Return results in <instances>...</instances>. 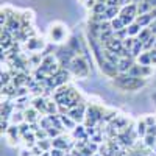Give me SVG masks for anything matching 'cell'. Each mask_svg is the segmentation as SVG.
I'll list each match as a JSON object with an SVG mask.
<instances>
[{"label": "cell", "mask_w": 156, "mask_h": 156, "mask_svg": "<svg viewBox=\"0 0 156 156\" xmlns=\"http://www.w3.org/2000/svg\"><path fill=\"white\" fill-rule=\"evenodd\" d=\"M137 30H139L137 25H131V27L128 28V33H129V34H136V33H137Z\"/></svg>", "instance_id": "obj_17"}, {"label": "cell", "mask_w": 156, "mask_h": 156, "mask_svg": "<svg viewBox=\"0 0 156 156\" xmlns=\"http://www.w3.org/2000/svg\"><path fill=\"white\" fill-rule=\"evenodd\" d=\"M148 53H150V59H151V62L156 64V50H150Z\"/></svg>", "instance_id": "obj_18"}, {"label": "cell", "mask_w": 156, "mask_h": 156, "mask_svg": "<svg viewBox=\"0 0 156 156\" xmlns=\"http://www.w3.org/2000/svg\"><path fill=\"white\" fill-rule=\"evenodd\" d=\"M50 156H64V151L61 148H53L50 153Z\"/></svg>", "instance_id": "obj_15"}, {"label": "cell", "mask_w": 156, "mask_h": 156, "mask_svg": "<svg viewBox=\"0 0 156 156\" xmlns=\"http://www.w3.org/2000/svg\"><path fill=\"white\" fill-rule=\"evenodd\" d=\"M70 70L76 75V76H86L87 75V66L83 59H73V62L70 64Z\"/></svg>", "instance_id": "obj_2"}, {"label": "cell", "mask_w": 156, "mask_h": 156, "mask_svg": "<svg viewBox=\"0 0 156 156\" xmlns=\"http://www.w3.org/2000/svg\"><path fill=\"white\" fill-rule=\"evenodd\" d=\"M41 156H48V154H41Z\"/></svg>", "instance_id": "obj_22"}, {"label": "cell", "mask_w": 156, "mask_h": 156, "mask_svg": "<svg viewBox=\"0 0 156 156\" xmlns=\"http://www.w3.org/2000/svg\"><path fill=\"white\" fill-rule=\"evenodd\" d=\"M134 66L133 61L131 59H128V58H122L119 61V64H117V69H119L120 73H125V72H129V69H131Z\"/></svg>", "instance_id": "obj_4"}, {"label": "cell", "mask_w": 156, "mask_h": 156, "mask_svg": "<svg viewBox=\"0 0 156 156\" xmlns=\"http://www.w3.org/2000/svg\"><path fill=\"white\" fill-rule=\"evenodd\" d=\"M51 144H53L55 148L66 150V147H67V140H66V139H62V137H58V139H55V140H51Z\"/></svg>", "instance_id": "obj_6"}, {"label": "cell", "mask_w": 156, "mask_h": 156, "mask_svg": "<svg viewBox=\"0 0 156 156\" xmlns=\"http://www.w3.org/2000/svg\"><path fill=\"white\" fill-rule=\"evenodd\" d=\"M131 76H136V78H142V76H147V75H150L151 73V70H150V67L148 66H137V64H134V66L129 69V72H128Z\"/></svg>", "instance_id": "obj_3"}, {"label": "cell", "mask_w": 156, "mask_h": 156, "mask_svg": "<svg viewBox=\"0 0 156 156\" xmlns=\"http://www.w3.org/2000/svg\"><path fill=\"white\" fill-rule=\"evenodd\" d=\"M59 119H61V122H62L64 125H67L69 128H73V122H72L70 119H67L66 115H59Z\"/></svg>", "instance_id": "obj_13"}, {"label": "cell", "mask_w": 156, "mask_h": 156, "mask_svg": "<svg viewBox=\"0 0 156 156\" xmlns=\"http://www.w3.org/2000/svg\"><path fill=\"white\" fill-rule=\"evenodd\" d=\"M139 62H140V66H150V64H151L150 53H144V55H140V56H139Z\"/></svg>", "instance_id": "obj_9"}, {"label": "cell", "mask_w": 156, "mask_h": 156, "mask_svg": "<svg viewBox=\"0 0 156 156\" xmlns=\"http://www.w3.org/2000/svg\"><path fill=\"white\" fill-rule=\"evenodd\" d=\"M145 123H147V126L154 125V117H147V119H145Z\"/></svg>", "instance_id": "obj_19"}, {"label": "cell", "mask_w": 156, "mask_h": 156, "mask_svg": "<svg viewBox=\"0 0 156 156\" xmlns=\"http://www.w3.org/2000/svg\"><path fill=\"white\" fill-rule=\"evenodd\" d=\"M34 108L36 109H41L42 108L45 111V101H44V98H36L34 100Z\"/></svg>", "instance_id": "obj_11"}, {"label": "cell", "mask_w": 156, "mask_h": 156, "mask_svg": "<svg viewBox=\"0 0 156 156\" xmlns=\"http://www.w3.org/2000/svg\"><path fill=\"white\" fill-rule=\"evenodd\" d=\"M83 106L80 108V109H78V108H75V109H72L70 111V119L72 120H75V122H81L83 120Z\"/></svg>", "instance_id": "obj_5"}, {"label": "cell", "mask_w": 156, "mask_h": 156, "mask_svg": "<svg viewBox=\"0 0 156 156\" xmlns=\"http://www.w3.org/2000/svg\"><path fill=\"white\" fill-rule=\"evenodd\" d=\"M145 145H147V147H156V136L147 134V136H145Z\"/></svg>", "instance_id": "obj_10"}, {"label": "cell", "mask_w": 156, "mask_h": 156, "mask_svg": "<svg viewBox=\"0 0 156 156\" xmlns=\"http://www.w3.org/2000/svg\"><path fill=\"white\" fill-rule=\"evenodd\" d=\"M37 112H36V109H27L25 111V120H28V122H34V120H37Z\"/></svg>", "instance_id": "obj_8"}, {"label": "cell", "mask_w": 156, "mask_h": 156, "mask_svg": "<svg viewBox=\"0 0 156 156\" xmlns=\"http://www.w3.org/2000/svg\"><path fill=\"white\" fill-rule=\"evenodd\" d=\"M147 123H145V120H140L139 123H137V134L139 136H142V137H145L147 136Z\"/></svg>", "instance_id": "obj_7"}, {"label": "cell", "mask_w": 156, "mask_h": 156, "mask_svg": "<svg viewBox=\"0 0 156 156\" xmlns=\"http://www.w3.org/2000/svg\"><path fill=\"white\" fill-rule=\"evenodd\" d=\"M73 136H75V137H86V136H84L83 126H76V128L73 129Z\"/></svg>", "instance_id": "obj_12"}, {"label": "cell", "mask_w": 156, "mask_h": 156, "mask_svg": "<svg viewBox=\"0 0 156 156\" xmlns=\"http://www.w3.org/2000/svg\"><path fill=\"white\" fill-rule=\"evenodd\" d=\"M114 83L122 87V89H137L144 84V81L140 80V78H136V76H131V75H122V76H117Z\"/></svg>", "instance_id": "obj_1"}, {"label": "cell", "mask_w": 156, "mask_h": 156, "mask_svg": "<svg viewBox=\"0 0 156 156\" xmlns=\"http://www.w3.org/2000/svg\"><path fill=\"white\" fill-rule=\"evenodd\" d=\"M37 145L41 147L42 150H45V148H48V145H50V140H48V139H45V142H39Z\"/></svg>", "instance_id": "obj_16"}, {"label": "cell", "mask_w": 156, "mask_h": 156, "mask_svg": "<svg viewBox=\"0 0 156 156\" xmlns=\"http://www.w3.org/2000/svg\"><path fill=\"white\" fill-rule=\"evenodd\" d=\"M115 2L117 0H109V5H115Z\"/></svg>", "instance_id": "obj_21"}, {"label": "cell", "mask_w": 156, "mask_h": 156, "mask_svg": "<svg viewBox=\"0 0 156 156\" xmlns=\"http://www.w3.org/2000/svg\"><path fill=\"white\" fill-rule=\"evenodd\" d=\"M23 119H25V117L22 115V112H16V114H12V122H16V123H17V122H22Z\"/></svg>", "instance_id": "obj_14"}, {"label": "cell", "mask_w": 156, "mask_h": 156, "mask_svg": "<svg viewBox=\"0 0 156 156\" xmlns=\"http://www.w3.org/2000/svg\"><path fill=\"white\" fill-rule=\"evenodd\" d=\"M20 156H30V151H27V150H23Z\"/></svg>", "instance_id": "obj_20"}]
</instances>
